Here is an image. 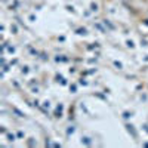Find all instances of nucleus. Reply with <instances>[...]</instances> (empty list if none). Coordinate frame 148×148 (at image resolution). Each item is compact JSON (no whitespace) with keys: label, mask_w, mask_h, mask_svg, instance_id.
<instances>
[]
</instances>
